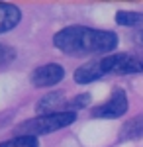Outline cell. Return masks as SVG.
I'll use <instances>...</instances> for the list:
<instances>
[{
    "label": "cell",
    "mask_w": 143,
    "mask_h": 147,
    "mask_svg": "<svg viewBox=\"0 0 143 147\" xmlns=\"http://www.w3.org/2000/svg\"><path fill=\"white\" fill-rule=\"evenodd\" d=\"M53 45L65 55H102L118 47V35L88 26H67L53 35Z\"/></svg>",
    "instance_id": "obj_1"
},
{
    "label": "cell",
    "mask_w": 143,
    "mask_h": 147,
    "mask_svg": "<svg viewBox=\"0 0 143 147\" xmlns=\"http://www.w3.org/2000/svg\"><path fill=\"white\" fill-rule=\"evenodd\" d=\"M77 120V112H59V114H45V116H37L33 120H28L16 127L18 136H47L53 134L61 127H67Z\"/></svg>",
    "instance_id": "obj_2"
},
{
    "label": "cell",
    "mask_w": 143,
    "mask_h": 147,
    "mask_svg": "<svg viewBox=\"0 0 143 147\" xmlns=\"http://www.w3.org/2000/svg\"><path fill=\"white\" fill-rule=\"evenodd\" d=\"M100 63L106 75H133L143 73V55L133 53H112L100 57Z\"/></svg>",
    "instance_id": "obj_3"
},
{
    "label": "cell",
    "mask_w": 143,
    "mask_h": 147,
    "mask_svg": "<svg viewBox=\"0 0 143 147\" xmlns=\"http://www.w3.org/2000/svg\"><path fill=\"white\" fill-rule=\"evenodd\" d=\"M127 94L121 88H116L112 92V96L104 104H100L96 108H92V118H106V120H114V118H120L127 112Z\"/></svg>",
    "instance_id": "obj_4"
},
{
    "label": "cell",
    "mask_w": 143,
    "mask_h": 147,
    "mask_svg": "<svg viewBox=\"0 0 143 147\" xmlns=\"http://www.w3.org/2000/svg\"><path fill=\"white\" fill-rule=\"evenodd\" d=\"M65 77V69L57 63H47L37 67L32 73V84L37 88H43V86H53L57 82H61Z\"/></svg>",
    "instance_id": "obj_5"
},
{
    "label": "cell",
    "mask_w": 143,
    "mask_h": 147,
    "mask_svg": "<svg viewBox=\"0 0 143 147\" xmlns=\"http://www.w3.org/2000/svg\"><path fill=\"white\" fill-rule=\"evenodd\" d=\"M69 100H65V92H51L43 98H39L35 112L39 116L45 114H59V112H69Z\"/></svg>",
    "instance_id": "obj_6"
},
{
    "label": "cell",
    "mask_w": 143,
    "mask_h": 147,
    "mask_svg": "<svg viewBox=\"0 0 143 147\" xmlns=\"http://www.w3.org/2000/svg\"><path fill=\"white\" fill-rule=\"evenodd\" d=\"M102 77H106V73H104V69H102L100 59L88 61V63H84L82 67H78L77 71H75V80H77L78 84H88V82L98 80V79H102Z\"/></svg>",
    "instance_id": "obj_7"
},
{
    "label": "cell",
    "mask_w": 143,
    "mask_h": 147,
    "mask_svg": "<svg viewBox=\"0 0 143 147\" xmlns=\"http://www.w3.org/2000/svg\"><path fill=\"white\" fill-rule=\"evenodd\" d=\"M22 20V12L10 2H0V34L14 30Z\"/></svg>",
    "instance_id": "obj_8"
},
{
    "label": "cell",
    "mask_w": 143,
    "mask_h": 147,
    "mask_svg": "<svg viewBox=\"0 0 143 147\" xmlns=\"http://www.w3.org/2000/svg\"><path fill=\"white\" fill-rule=\"evenodd\" d=\"M139 137H143V114L135 116V118H132V120H127L125 124L121 125V131H120L121 141L139 139Z\"/></svg>",
    "instance_id": "obj_9"
},
{
    "label": "cell",
    "mask_w": 143,
    "mask_h": 147,
    "mask_svg": "<svg viewBox=\"0 0 143 147\" xmlns=\"http://www.w3.org/2000/svg\"><path fill=\"white\" fill-rule=\"evenodd\" d=\"M116 22L120 26H141L143 24V12H132V10H120L116 12Z\"/></svg>",
    "instance_id": "obj_10"
},
{
    "label": "cell",
    "mask_w": 143,
    "mask_h": 147,
    "mask_svg": "<svg viewBox=\"0 0 143 147\" xmlns=\"http://www.w3.org/2000/svg\"><path fill=\"white\" fill-rule=\"evenodd\" d=\"M0 147H39V141L32 136H16L8 141H2Z\"/></svg>",
    "instance_id": "obj_11"
},
{
    "label": "cell",
    "mask_w": 143,
    "mask_h": 147,
    "mask_svg": "<svg viewBox=\"0 0 143 147\" xmlns=\"http://www.w3.org/2000/svg\"><path fill=\"white\" fill-rule=\"evenodd\" d=\"M88 102H90V94L88 92H82V94H78V96H75V98H71L69 100V112H75V110H80V108H84V106H88Z\"/></svg>",
    "instance_id": "obj_12"
},
{
    "label": "cell",
    "mask_w": 143,
    "mask_h": 147,
    "mask_svg": "<svg viewBox=\"0 0 143 147\" xmlns=\"http://www.w3.org/2000/svg\"><path fill=\"white\" fill-rule=\"evenodd\" d=\"M14 59H16V51H14L12 47L0 43V67H4V65L12 63Z\"/></svg>",
    "instance_id": "obj_13"
},
{
    "label": "cell",
    "mask_w": 143,
    "mask_h": 147,
    "mask_svg": "<svg viewBox=\"0 0 143 147\" xmlns=\"http://www.w3.org/2000/svg\"><path fill=\"white\" fill-rule=\"evenodd\" d=\"M133 41H135L137 45L143 47V30H139V32H135V34H133Z\"/></svg>",
    "instance_id": "obj_14"
}]
</instances>
